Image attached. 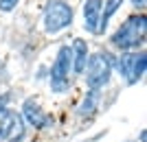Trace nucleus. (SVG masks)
<instances>
[{
  "mask_svg": "<svg viewBox=\"0 0 147 142\" xmlns=\"http://www.w3.org/2000/svg\"><path fill=\"white\" fill-rule=\"evenodd\" d=\"M143 39H145V15H129L112 35V44L123 50L136 48L138 44H143Z\"/></svg>",
  "mask_w": 147,
  "mask_h": 142,
  "instance_id": "1",
  "label": "nucleus"
},
{
  "mask_svg": "<svg viewBox=\"0 0 147 142\" xmlns=\"http://www.w3.org/2000/svg\"><path fill=\"white\" fill-rule=\"evenodd\" d=\"M110 74H112V61H110V57H108V53H94V55L88 57L86 83L92 92H99L110 81Z\"/></svg>",
  "mask_w": 147,
  "mask_h": 142,
  "instance_id": "2",
  "label": "nucleus"
},
{
  "mask_svg": "<svg viewBox=\"0 0 147 142\" xmlns=\"http://www.w3.org/2000/svg\"><path fill=\"white\" fill-rule=\"evenodd\" d=\"M73 22V9L64 0H51L44 9V29L49 33H57Z\"/></svg>",
  "mask_w": 147,
  "mask_h": 142,
  "instance_id": "3",
  "label": "nucleus"
},
{
  "mask_svg": "<svg viewBox=\"0 0 147 142\" xmlns=\"http://www.w3.org/2000/svg\"><path fill=\"white\" fill-rule=\"evenodd\" d=\"M73 68V50L70 46H61L57 53V59L51 68V83L55 92H64L68 87V72Z\"/></svg>",
  "mask_w": 147,
  "mask_h": 142,
  "instance_id": "4",
  "label": "nucleus"
},
{
  "mask_svg": "<svg viewBox=\"0 0 147 142\" xmlns=\"http://www.w3.org/2000/svg\"><path fill=\"white\" fill-rule=\"evenodd\" d=\"M117 66H119V72L125 77L127 83H136L145 74L147 57H145V53H127V55H121Z\"/></svg>",
  "mask_w": 147,
  "mask_h": 142,
  "instance_id": "5",
  "label": "nucleus"
},
{
  "mask_svg": "<svg viewBox=\"0 0 147 142\" xmlns=\"http://www.w3.org/2000/svg\"><path fill=\"white\" fill-rule=\"evenodd\" d=\"M0 138L7 142H20L24 138V120L20 114L5 109L0 116Z\"/></svg>",
  "mask_w": 147,
  "mask_h": 142,
  "instance_id": "6",
  "label": "nucleus"
},
{
  "mask_svg": "<svg viewBox=\"0 0 147 142\" xmlns=\"http://www.w3.org/2000/svg\"><path fill=\"white\" fill-rule=\"evenodd\" d=\"M99 18H101V0H86L84 2V26L90 33L99 31Z\"/></svg>",
  "mask_w": 147,
  "mask_h": 142,
  "instance_id": "7",
  "label": "nucleus"
},
{
  "mask_svg": "<svg viewBox=\"0 0 147 142\" xmlns=\"http://www.w3.org/2000/svg\"><path fill=\"white\" fill-rule=\"evenodd\" d=\"M24 118L29 120V125H33V127H37V129H42V127H49L51 118L46 116L42 111V107L37 105V103H33V101H26L24 103Z\"/></svg>",
  "mask_w": 147,
  "mask_h": 142,
  "instance_id": "8",
  "label": "nucleus"
},
{
  "mask_svg": "<svg viewBox=\"0 0 147 142\" xmlns=\"http://www.w3.org/2000/svg\"><path fill=\"white\" fill-rule=\"evenodd\" d=\"M73 68L77 74H81L84 70H86V63H88V46L84 39H75L73 44Z\"/></svg>",
  "mask_w": 147,
  "mask_h": 142,
  "instance_id": "9",
  "label": "nucleus"
},
{
  "mask_svg": "<svg viewBox=\"0 0 147 142\" xmlns=\"http://www.w3.org/2000/svg\"><path fill=\"white\" fill-rule=\"evenodd\" d=\"M121 5H123V0H108V2H105V9H103V13H101V18H99V31L97 33L105 31V26H108V22H110V18L117 13V9Z\"/></svg>",
  "mask_w": 147,
  "mask_h": 142,
  "instance_id": "10",
  "label": "nucleus"
},
{
  "mask_svg": "<svg viewBox=\"0 0 147 142\" xmlns=\"http://www.w3.org/2000/svg\"><path fill=\"white\" fill-rule=\"evenodd\" d=\"M99 103V92H88L86 101H84V105H81V114H90V111H94V107H97Z\"/></svg>",
  "mask_w": 147,
  "mask_h": 142,
  "instance_id": "11",
  "label": "nucleus"
},
{
  "mask_svg": "<svg viewBox=\"0 0 147 142\" xmlns=\"http://www.w3.org/2000/svg\"><path fill=\"white\" fill-rule=\"evenodd\" d=\"M16 5H18V0H0V11H11L16 9Z\"/></svg>",
  "mask_w": 147,
  "mask_h": 142,
  "instance_id": "12",
  "label": "nucleus"
},
{
  "mask_svg": "<svg viewBox=\"0 0 147 142\" xmlns=\"http://www.w3.org/2000/svg\"><path fill=\"white\" fill-rule=\"evenodd\" d=\"M145 2H147V0H132V5H134V7H141V9L145 7Z\"/></svg>",
  "mask_w": 147,
  "mask_h": 142,
  "instance_id": "13",
  "label": "nucleus"
},
{
  "mask_svg": "<svg viewBox=\"0 0 147 142\" xmlns=\"http://www.w3.org/2000/svg\"><path fill=\"white\" fill-rule=\"evenodd\" d=\"M2 111H5V107H0V116H2Z\"/></svg>",
  "mask_w": 147,
  "mask_h": 142,
  "instance_id": "14",
  "label": "nucleus"
}]
</instances>
